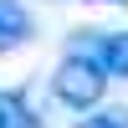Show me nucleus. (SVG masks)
<instances>
[{"label":"nucleus","instance_id":"nucleus-5","mask_svg":"<svg viewBox=\"0 0 128 128\" xmlns=\"http://www.w3.org/2000/svg\"><path fill=\"white\" fill-rule=\"evenodd\" d=\"M72 128H128V108H92V113H82Z\"/></svg>","mask_w":128,"mask_h":128},{"label":"nucleus","instance_id":"nucleus-4","mask_svg":"<svg viewBox=\"0 0 128 128\" xmlns=\"http://www.w3.org/2000/svg\"><path fill=\"white\" fill-rule=\"evenodd\" d=\"M0 128H41V118L20 92H0Z\"/></svg>","mask_w":128,"mask_h":128},{"label":"nucleus","instance_id":"nucleus-6","mask_svg":"<svg viewBox=\"0 0 128 128\" xmlns=\"http://www.w3.org/2000/svg\"><path fill=\"white\" fill-rule=\"evenodd\" d=\"M102 5H128V0H102Z\"/></svg>","mask_w":128,"mask_h":128},{"label":"nucleus","instance_id":"nucleus-2","mask_svg":"<svg viewBox=\"0 0 128 128\" xmlns=\"http://www.w3.org/2000/svg\"><path fill=\"white\" fill-rule=\"evenodd\" d=\"M92 62L108 82H128V31H98L92 36Z\"/></svg>","mask_w":128,"mask_h":128},{"label":"nucleus","instance_id":"nucleus-1","mask_svg":"<svg viewBox=\"0 0 128 128\" xmlns=\"http://www.w3.org/2000/svg\"><path fill=\"white\" fill-rule=\"evenodd\" d=\"M108 92V77L92 62V51H67V56L51 67V98L67 113H92Z\"/></svg>","mask_w":128,"mask_h":128},{"label":"nucleus","instance_id":"nucleus-3","mask_svg":"<svg viewBox=\"0 0 128 128\" xmlns=\"http://www.w3.org/2000/svg\"><path fill=\"white\" fill-rule=\"evenodd\" d=\"M31 36H36L31 10L20 5V0H0V56H10V51L31 46Z\"/></svg>","mask_w":128,"mask_h":128}]
</instances>
